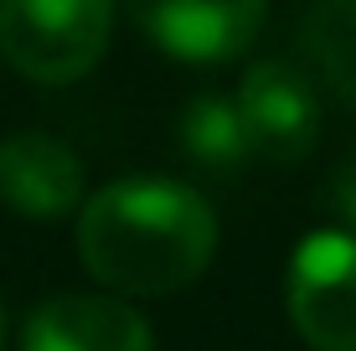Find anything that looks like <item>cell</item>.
<instances>
[{"label":"cell","instance_id":"1","mask_svg":"<svg viewBox=\"0 0 356 351\" xmlns=\"http://www.w3.org/2000/svg\"><path fill=\"white\" fill-rule=\"evenodd\" d=\"M217 253V217L202 191L165 176H124L78 212V259L114 295H176Z\"/></svg>","mask_w":356,"mask_h":351},{"label":"cell","instance_id":"2","mask_svg":"<svg viewBox=\"0 0 356 351\" xmlns=\"http://www.w3.org/2000/svg\"><path fill=\"white\" fill-rule=\"evenodd\" d=\"M108 31L114 0H0V57L31 83H78Z\"/></svg>","mask_w":356,"mask_h":351},{"label":"cell","instance_id":"3","mask_svg":"<svg viewBox=\"0 0 356 351\" xmlns=\"http://www.w3.org/2000/svg\"><path fill=\"white\" fill-rule=\"evenodd\" d=\"M284 305L310 351H356V238L310 233L289 253Z\"/></svg>","mask_w":356,"mask_h":351},{"label":"cell","instance_id":"4","mask_svg":"<svg viewBox=\"0 0 356 351\" xmlns=\"http://www.w3.org/2000/svg\"><path fill=\"white\" fill-rule=\"evenodd\" d=\"M232 108H238L253 161L289 165V161H305L321 140V88H315L310 67L289 63V57L253 63L238 83Z\"/></svg>","mask_w":356,"mask_h":351},{"label":"cell","instance_id":"5","mask_svg":"<svg viewBox=\"0 0 356 351\" xmlns=\"http://www.w3.org/2000/svg\"><path fill=\"white\" fill-rule=\"evenodd\" d=\"M129 21L181 63H227L259 36L268 0H124Z\"/></svg>","mask_w":356,"mask_h":351},{"label":"cell","instance_id":"6","mask_svg":"<svg viewBox=\"0 0 356 351\" xmlns=\"http://www.w3.org/2000/svg\"><path fill=\"white\" fill-rule=\"evenodd\" d=\"M21 351H155V336L129 300L57 295L26 316Z\"/></svg>","mask_w":356,"mask_h":351},{"label":"cell","instance_id":"7","mask_svg":"<svg viewBox=\"0 0 356 351\" xmlns=\"http://www.w3.org/2000/svg\"><path fill=\"white\" fill-rule=\"evenodd\" d=\"M0 202L31 222H57L83 202V165L63 140L42 129L0 140Z\"/></svg>","mask_w":356,"mask_h":351},{"label":"cell","instance_id":"8","mask_svg":"<svg viewBox=\"0 0 356 351\" xmlns=\"http://www.w3.org/2000/svg\"><path fill=\"white\" fill-rule=\"evenodd\" d=\"M300 52L325 88L356 108V0H310L300 21Z\"/></svg>","mask_w":356,"mask_h":351},{"label":"cell","instance_id":"9","mask_svg":"<svg viewBox=\"0 0 356 351\" xmlns=\"http://www.w3.org/2000/svg\"><path fill=\"white\" fill-rule=\"evenodd\" d=\"M181 145L196 165L207 171H232V165L248 161V140H243L238 108L227 93H202L191 99V108L181 114Z\"/></svg>","mask_w":356,"mask_h":351},{"label":"cell","instance_id":"10","mask_svg":"<svg viewBox=\"0 0 356 351\" xmlns=\"http://www.w3.org/2000/svg\"><path fill=\"white\" fill-rule=\"evenodd\" d=\"M330 207L346 217V227H351V238H356V150L336 165V176H330Z\"/></svg>","mask_w":356,"mask_h":351},{"label":"cell","instance_id":"11","mask_svg":"<svg viewBox=\"0 0 356 351\" xmlns=\"http://www.w3.org/2000/svg\"><path fill=\"white\" fill-rule=\"evenodd\" d=\"M0 336H6V310H0Z\"/></svg>","mask_w":356,"mask_h":351}]
</instances>
